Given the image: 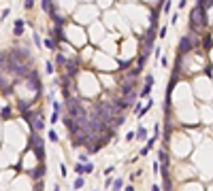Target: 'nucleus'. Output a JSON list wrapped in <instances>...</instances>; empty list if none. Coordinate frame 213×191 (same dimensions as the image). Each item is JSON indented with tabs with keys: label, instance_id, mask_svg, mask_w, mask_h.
Returning a JSON list of instances; mask_svg holds the SVG:
<instances>
[{
	"label": "nucleus",
	"instance_id": "nucleus-6",
	"mask_svg": "<svg viewBox=\"0 0 213 191\" xmlns=\"http://www.w3.org/2000/svg\"><path fill=\"white\" fill-rule=\"evenodd\" d=\"M77 64H79L77 57H70V60L64 64V66H66V75H68V77H73V79L77 77Z\"/></svg>",
	"mask_w": 213,
	"mask_h": 191
},
{
	"label": "nucleus",
	"instance_id": "nucleus-25",
	"mask_svg": "<svg viewBox=\"0 0 213 191\" xmlns=\"http://www.w3.org/2000/svg\"><path fill=\"white\" fill-rule=\"evenodd\" d=\"M32 40H34V45H38V47H41V45H43V40H41V36H38V34H36V32H34V34H32Z\"/></svg>",
	"mask_w": 213,
	"mask_h": 191
},
{
	"label": "nucleus",
	"instance_id": "nucleus-36",
	"mask_svg": "<svg viewBox=\"0 0 213 191\" xmlns=\"http://www.w3.org/2000/svg\"><path fill=\"white\" fill-rule=\"evenodd\" d=\"M79 161H81V163H85V161H87V155H85V153H81V155H79Z\"/></svg>",
	"mask_w": 213,
	"mask_h": 191
},
{
	"label": "nucleus",
	"instance_id": "nucleus-38",
	"mask_svg": "<svg viewBox=\"0 0 213 191\" xmlns=\"http://www.w3.org/2000/svg\"><path fill=\"white\" fill-rule=\"evenodd\" d=\"M134 136H136V134H134V132H128V134H126V140H132V138H134Z\"/></svg>",
	"mask_w": 213,
	"mask_h": 191
},
{
	"label": "nucleus",
	"instance_id": "nucleus-41",
	"mask_svg": "<svg viewBox=\"0 0 213 191\" xmlns=\"http://www.w3.org/2000/svg\"><path fill=\"white\" fill-rule=\"evenodd\" d=\"M126 191H134V187H132V185H128V187H126Z\"/></svg>",
	"mask_w": 213,
	"mask_h": 191
},
{
	"label": "nucleus",
	"instance_id": "nucleus-10",
	"mask_svg": "<svg viewBox=\"0 0 213 191\" xmlns=\"http://www.w3.org/2000/svg\"><path fill=\"white\" fill-rule=\"evenodd\" d=\"M23 23H26L23 19H17V21H15V26H13V34H15V36H21V34H23Z\"/></svg>",
	"mask_w": 213,
	"mask_h": 191
},
{
	"label": "nucleus",
	"instance_id": "nucleus-30",
	"mask_svg": "<svg viewBox=\"0 0 213 191\" xmlns=\"http://www.w3.org/2000/svg\"><path fill=\"white\" fill-rule=\"evenodd\" d=\"M56 62H58V64H66V62H68V60H66V57H64V55H58V57H56Z\"/></svg>",
	"mask_w": 213,
	"mask_h": 191
},
{
	"label": "nucleus",
	"instance_id": "nucleus-29",
	"mask_svg": "<svg viewBox=\"0 0 213 191\" xmlns=\"http://www.w3.org/2000/svg\"><path fill=\"white\" fill-rule=\"evenodd\" d=\"M32 7H34V0H26V2H23V9H28V11H30Z\"/></svg>",
	"mask_w": 213,
	"mask_h": 191
},
{
	"label": "nucleus",
	"instance_id": "nucleus-17",
	"mask_svg": "<svg viewBox=\"0 0 213 191\" xmlns=\"http://www.w3.org/2000/svg\"><path fill=\"white\" fill-rule=\"evenodd\" d=\"M28 106H30V102H23V100H19V102H17V110H19L21 115L28 110Z\"/></svg>",
	"mask_w": 213,
	"mask_h": 191
},
{
	"label": "nucleus",
	"instance_id": "nucleus-20",
	"mask_svg": "<svg viewBox=\"0 0 213 191\" xmlns=\"http://www.w3.org/2000/svg\"><path fill=\"white\" fill-rule=\"evenodd\" d=\"M122 187H124V181H122V178H115L111 189H113V191H122Z\"/></svg>",
	"mask_w": 213,
	"mask_h": 191
},
{
	"label": "nucleus",
	"instance_id": "nucleus-27",
	"mask_svg": "<svg viewBox=\"0 0 213 191\" xmlns=\"http://www.w3.org/2000/svg\"><path fill=\"white\" fill-rule=\"evenodd\" d=\"M92 172H94V163L87 161V163H85V174H92Z\"/></svg>",
	"mask_w": 213,
	"mask_h": 191
},
{
	"label": "nucleus",
	"instance_id": "nucleus-43",
	"mask_svg": "<svg viewBox=\"0 0 213 191\" xmlns=\"http://www.w3.org/2000/svg\"><path fill=\"white\" fill-rule=\"evenodd\" d=\"M53 191H60V187H58V185H56V187H53Z\"/></svg>",
	"mask_w": 213,
	"mask_h": 191
},
{
	"label": "nucleus",
	"instance_id": "nucleus-12",
	"mask_svg": "<svg viewBox=\"0 0 213 191\" xmlns=\"http://www.w3.org/2000/svg\"><path fill=\"white\" fill-rule=\"evenodd\" d=\"M43 47H47V49H58V40L53 36H49V38L43 40Z\"/></svg>",
	"mask_w": 213,
	"mask_h": 191
},
{
	"label": "nucleus",
	"instance_id": "nucleus-15",
	"mask_svg": "<svg viewBox=\"0 0 213 191\" xmlns=\"http://www.w3.org/2000/svg\"><path fill=\"white\" fill-rule=\"evenodd\" d=\"M147 57H149L147 53H141V55H138V62H136V68H138V70H143V66H145Z\"/></svg>",
	"mask_w": 213,
	"mask_h": 191
},
{
	"label": "nucleus",
	"instance_id": "nucleus-23",
	"mask_svg": "<svg viewBox=\"0 0 213 191\" xmlns=\"http://www.w3.org/2000/svg\"><path fill=\"white\" fill-rule=\"evenodd\" d=\"M83 185H85V181H83V176H79V178H75V183H73V187H75V189H81Z\"/></svg>",
	"mask_w": 213,
	"mask_h": 191
},
{
	"label": "nucleus",
	"instance_id": "nucleus-22",
	"mask_svg": "<svg viewBox=\"0 0 213 191\" xmlns=\"http://www.w3.org/2000/svg\"><path fill=\"white\" fill-rule=\"evenodd\" d=\"M200 45H202V49H211V47H213V40H211V36L202 38V40H200Z\"/></svg>",
	"mask_w": 213,
	"mask_h": 191
},
{
	"label": "nucleus",
	"instance_id": "nucleus-33",
	"mask_svg": "<svg viewBox=\"0 0 213 191\" xmlns=\"http://www.w3.org/2000/svg\"><path fill=\"white\" fill-rule=\"evenodd\" d=\"M147 153H149V149H147V147H143V149H141V153H138V155H141V157H145Z\"/></svg>",
	"mask_w": 213,
	"mask_h": 191
},
{
	"label": "nucleus",
	"instance_id": "nucleus-35",
	"mask_svg": "<svg viewBox=\"0 0 213 191\" xmlns=\"http://www.w3.org/2000/svg\"><path fill=\"white\" fill-rule=\"evenodd\" d=\"M145 83H151V85H154V75H147V77H145Z\"/></svg>",
	"mask_w": 213,
	"mask_h": 191
},
{
	"label": "nucleus",
	"instance_id": "nucleus-24",
	"mask_svg": "<svg viewBox=\"0 0 213 191\" xmlns=\"http://www.w3.org/2000/svg\"><path fill=\"white\" fill-rule=\"evenodd\" d=\"M171 7H173V4H171V0H164V7H162V11H164V13H171Z\"/></svg>",
	"mask_w": 213,
	"mask_h": 191
},
{
	"label": "nucleus",
	"instance_id": "nucleus-11",
	"mask_svg": "<svg viewBox=\"0 0 213 191\" xmlns=\"http://www.w3.org/2000/svg\"><path fill=\"white\" fill-rule=\"evenodd\" d=\"M149 93H151V83H145V85H143V89L138 91V98L147 100V98H149Z\"/></svg>",
	"mask_w": 213,
	"mask_h": 191
},
{
	"label": "nucleus",
	"instance_id": "nucleus-8",
	"mask_svg": "<svg viewBox=\"0 0 213 191\" xmlns=\"http://www.w3.org/2000/svg\"><path fill=\"white\" fill-rule=\"evenodd\" d=\"M30 176H32L34 181H43V176H45V166H43V161H38L36 170H32V172H30Z\"/></svg>",
	"mask_w": 213,
	"mask_h": 191
},
{
	"label": "nucleus",
	"instance_id": "nucleus-26",
	"mask_svg": "<svg viewBox=\"0 0 213 191\" xmlns=\"http://www.w3.org/2000/svg\"><path fill=\"white\" fill-rule=\"evenodd\" d=\"M9 117H11V108L5 106V108H2V119H9Z\"/></svg>",
	"mask_w": 213,
	"mask_h": 191
},
{
	"label": "nucleus",
	"instance_id": "nucleus-5",
	"mask_svg": "<svg viewBox=\"0 0 213 191\" xmlns=\"http://www.w3.org/2000/svg\"><path fill=\"white\" fill-rule=\"evenodd\" d=\"M34 91H36V96L43 91V85H41V79H38V72H36V70H32V72H30V77H28V81H26Z\"/></svg>",
	"mask_w": 213,
	"mask_h": 191
},
{
	"label": "nucleus",
	"instance_id": "nucleus-14",
	"mask_svg": "<svg viewBox=\"0 0 213 191\" xmlns=\"http://www.w3.org/2000/svg\"><path fill=\"white\" fill-rule=\"evenodd\" d=\"M134 134H136V140H147V130H145L143 125H141V128H138Z\"/></svg>",
	"mask_w": 213,
	"mask_h": 191
},
{
	"label": "nucleus",
	"instance_id": "nucleus-2",
	"mask_svg": "<svg viewBox=\"0 0 213 191\" xmlns=\"http://www.w3.org/2000/svg\"><path fill=\"white\" fill-rule=\"evenodd\" d=\"M198 45H200V40H198L196 32L183 34V36H181V40H179V49H177V53H179V55H185V53L194 51V49H196Z\"/></svg>",
	"mask_w": 213,
	"mask_h": 191
},
{
	"label": "nucleus",
	"instance_id": "nucleus-40",
	"mask_svg": "<svg viewBox=\"0 0 213 191\" xmlns=\"http://www.w3.org/2000/svg\"><path fill=\"white\" fill-rule=\"evenodd\" d=\"M185 4H187V0H179V9H185Z\"/></svg>",
	"mask_w": 213,
	"mask_h": 191
},
{
	"label": "nucleus",
	"instance_id": "nucleus-37",
	"mask_svg": "<svg viewBox=\"0 0 213 191\" xmlns=\"http://www.w3.org/2000/svg\"><path fill=\"white\" fill-rule=\"evenodd\" d=\"M60 174H62V176H66V166H64V163L60 166Z\"/></svg>",
	"mask_w": 213,
	"mask_h": 191
},
{
	"label": "nucleus",
	"instance_id": "nucleus-42",
	"mask_svg": "<svg viewBox=\"0 0 213 191\" xmlns=\"http://www.w3.org/2000/svg\"><path fill=\"white\" fill-rule=\"evenodd\" d=\"M151 191H160V187H158V185H154V187H151Z\"/></svg>",
	"mask_w": 213,
	"mask_h": 191
},
{
	"label": "nucleus",
	"instance_id": "nucleus-7",
	"mask_svg": "<svg viewBox=\"0 0 213 191\" xmlns=\"http://www.w3.org/2000/svg\"><path fill=\"white\" fill-rule=\"evenodd\" d=\"M30 128H32V132H41L43 128H45V117H43V113L38 110V115H36V119L30 123Z\"/></svg>",
	"mask_w": 213,
	"mask_h": 191
},
{
	"label": "nucleus",
	"instance_id": "nucleus-9",
	"mask_svg": "<svg viewBox=\"0 0 213 191\" xmlns=\"http://www.w3.org/2000/svg\"><path fill=\"white\" fill-rule=\"evenodd\" d=\"M136 108H138V110H134V113H136V117L141 119L143 115H147V113H149V108H154V100H149V98H147V104H145V106H136Z\"/></svg>",
	"mask_w": 213,
	"mask_h": 191
},
{
	"label": "nucleus",
	"instance_id": "nucleus-21",
	"mask_svg": "<svg viewBox=\"0 0 213 191\" xmlns=\"http://www.w3.org/2000/svg\"><path fill=\"white\" fill-rule=\"evenodd\" d=\"M75 172H77L79 176H83V174H85V163H81V161L75 163Z\"/></svg>",
	"mask_w": 213,
	"mask_h": 191
},
{
	"label": "nucleus",
	"instance_id": "nucleus-31",
	"mask_svg": "<svg viewBox=\"0 0 213 191\" xmlns=\"http://www.w3.org/2000/svg\"><path fill=\"white\" fill-rule=\"evenodd\" d=\"M166 30H169L166 26H162V28H160V38H164V36H166Z\"/></svg>",
	"mask_w": 213,
	"mask_h": 191
},
{
	"label": "nucleus",
	"instance_id": "nucleus-4",
	"mask_svg": "<svg viewBox=\"0 0 213 191\" xmlns=\"http://www.w3.org/2000/svg\"><path fill=\"white\" fill-rule=\"evenodd\" d=\"M30 149L34 151L36 159L43 161V157H45V149H43V138L38 136V132H32V134H30Z\"/></svg>",
	"mask_w": 213,
	"mask_h": 191
},
{
	"label": "nucleus",
	"instance_id": "nucleus-3",
	"mask_svg": "<svg viewBox=\"0 0 213 191\" xmlns=\"http://www.w3.org/2000/svg\"><path fill=\"white\" fill-rule=\"evenodd\" d=\"M154 40H156V28L154 26H149V30L141 36V40H138V45H141V53H151L154 51Z\"/></svg>",
	"mask_w": 213,
	"mask_h": 191
},
{
	"label": "nucleus",
	"instance_id": "nucleus-1",
	"mask_svg": "<svg viewBox=\"0 0 213 191\" xmlns=\"http://www.w3.org/2000/svg\"><path fill=\"white\" fill-rule=\"evenodd\" d=\"M205 26H207V11L200 4H196L190 11V28H192V32H200V30H205Z\"/></svg>",
	"mask_w": 213,
	"mask_h": 191
},
{
	"label": "nucleus",
	"instance_id": "nucleus-28",
	"mask_svg": "<svg viewBox=\"0 0 213 191\" xmlns=\"http://www.w3.org/2000/svg\"><path fill=\"white\" fill-rule=\"evenodd\" d=\"M49 140H51V142H58V134H56L53 130H49Z\"/></svg>",
	"mask_w": 213,
	"mask_h": 191
},
{
	"label": "nucleus",
	"instance_id": "nucleus-13",
	"mask_svg": "<svg viewBox=\"0 0 213 191\" xmlns=\"http://www.w3.org/2000/svg\"><path fill=\"white\" fill-rule=\"evenodd\" d=\"M60 110H62V104L60 102H53V115H51V123L58 121V117H60Z\"/></svg>",
	"mask_w": 213,
	"mask_h": 191
},
{
	"label": "nucleus",
	"instance_id": "nucleus-18",
	"mask_svg": "<svg viewBox=\"0 0 213 191\" xmlns=\"http://www.w3.org/2000/svg\"><path fill=\"white\" fill-rule=\"evenodd\" d=\"M43 9H45L47 13H51V11H56V7H53V2H51V0H43Z\"/></svg>",
	"mask_w": 213,
	"mask_h": 191
},
{
	"label": "nucleus",
	"instance_id": "nucleus-32",
	"mask_svg": "<svg viewBox=\"0 0 213 191\" xmlns=\"http://www.w3.org/2000/svg\"><path fill=\"white\" fill-rule=\"evenodd\" d=\"M130 64H132V62H130V60H128V62H120V68H122V70H124V68H128V66H130Z\"/></svg>",
	"mask_w": 213,
	"mask_h": 191
},
{
	"label": "nucleus",
	"instance_id": "nucleus-39",
	"mask_svg": "<svg viewBox=\"0 0 213 191\" xmlns=\"http://www.w3.org/2000/svg\"><path fill=\"white\" fill-rule=\"evenodd\" d=\"M105 185H107V187H113V178H111V176H109V178H107V181H105Z\"/></svg>",
	"mask_w": 213,
	"mask_h": 191
},
{
	"label": "nucleus",
	"instance_id": "nucleus-16",
	"mask_svg": "<svg viewBox=\"0 0 213 191\" xmlns=\"http://www.w3.org/2000/svg\"><path fill=\"white\" fill-rule=\"evenodd\" d=\"M45 70H47V75H53V72H56V64H53L51 60H47V62H45Z\"/></svg>",
	"mask_w": 213,
	"mask_h": 191
},
{
	"label": "nucleus",
	"instance_id": "nucleus-19",
	"mask_svg": "<svg viewBox=\"0 0 213 191\" xmlns=\"http://www.w3.org/2000/svg\"><path fill=\"white\" fill-rule=\"evenodd\" d=\"M196 4H200V7H202L205 11H209V9L213 7V0H198V2H196Z\"/></svg>",
	"mask_w": 213,
	"mask_h": 191
},
{
	"label": "nucleus",
	"instance_id": "nucleus-34",
	"mask_svg": "<svg viewBox=\"0 0 213 191\" xmlns=\"http://www.w3.org/2000/svg\"><path fill=\"white\" fill-rule=\"evenodd\" d=\"M154 55H156V57H160V55H162V49H160V47H156V49H154Z\"/></svg>",
	"mask_w": 213,
	"mask_h": 191
}]
</instances>
